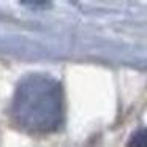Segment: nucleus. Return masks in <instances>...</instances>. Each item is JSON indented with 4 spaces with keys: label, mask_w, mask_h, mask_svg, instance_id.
Wrapping results in <instances>:
<instances>
[{
    "label": "nucleus",
    "mask_w": 147,
    "mask_h": 147,
    "mask_svg": "<svg viewBox=\"0 0 147 147\" xmlns=\"http://www.w3.org/2000/svg\"><path fill=\"white\" fill-rule=\"evenodd\" d=\"M11 120L30 134H48L63 122V90L49 74L26 76L14 92L10 108Z\"/></svg>",
    "instance_id": "nucleus-1"
},
{
    "label": "nucleus",
    "mask_w": 147,
    "mask_h": 147,
    "mask_svg": "<svg viewBox=\"0 0 147 147\" xmlns=\"http://www.w3.org/2000/svg\"><path fill=\"white\" fill-rule=\"evenodd\" d=\"M127 147H147V128L134 131L128 139Z\"/></svg>",
    "instance_id": "nucleus-2"
}]
</instances>
